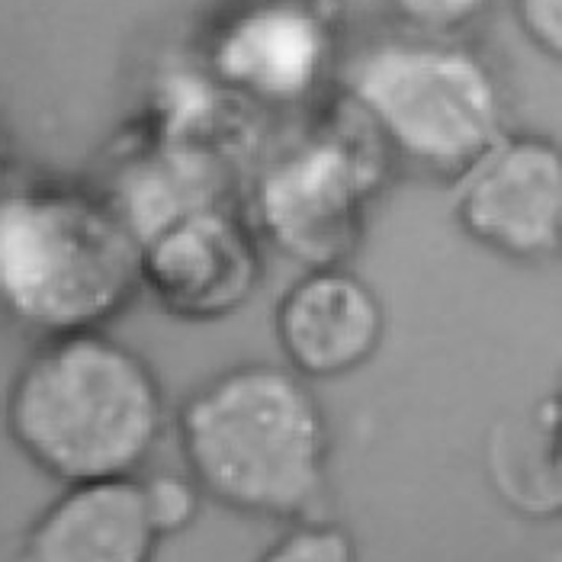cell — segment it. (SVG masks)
<instances>
[{
  "label": "cell",
  "mask_w": 562,
  "mask_h": 562,
  "mask_svg": "<svg viewBox=\"0 0 562 562\" xmlns=\"http://www.w3.org/2000/svg\"><path fill=\"white\" fill-rule=\"evenodd\" d=\"M183 470L206 502L255 520L312 518L331 479L325 405L290 367L241 360L187 392L173 418Z\"/></svg>",
  "instance_id": "cell-1"
},
{
  "label": "cell",
  "mask_w": 562,
  "mask_h": 562,
  "mask_svg": "<svg viewBox=\"0 0 562 562\" xmlns=\"http://www.w3.org/2000/svg\"><path fill=\"white\" fill-rule=\"evenodd\" d=\"M168 428L151 360L110 328L33 341L3 392V431L58 485L138 476Z\"/></svg>",
  "instance_id": "cell-2"
},
{
  "label": "cell",
  "mask_w": 562,
  "mask_h": 562,
  "mask_svg": "<svg viewBox=\"0 0 562 562\" xmlns=\"http://www.w3.org/2000/svg\"><path fill=\"white\" fill-rule=\"evenodd\" d=\"M138 290V238L103 187L30 177L0 187V318L33 341L110 328Z\"/></svg>",
  "instance_id": "cell-3"
},
{
  "label": "cell",
  "mask_w": 562,
  "mask_h": 562,
  "mask_svg": "<svg viewBox=\"0 0 562 562\" xmlns=\"http://www.w3.org/2000/svg\"><path fill=\"white\" fill-rule=\"evenodd\" d=\"M347 100L392 168L437 183L457 180L508 132L488 65L443 36L370 45L347 71Z\"/></svg>",
  "instance_id": "cell-4"
},
{
  "label": "cell",
  "mask_w": 562,
  "mask_h": 562,
  "mask_svg": "<svg viewBox=\"0 0 562 562\" xmlns=\"http://www.w3.org/2000/svg\"><path fill=\"white\" fill-rule=\"evenodd\" d=\"M390 171V158L357 120L322 126L260 165L241 210L263 248L300 267L350 263Z\"/></svg>",
  "instance_id": "cell-5"
},
{
  "label": "cell",
  "mask_w": 562,
  "mask_h": 562,
  "mask_svg": "<svg viewBox=\"0 0 562 562\" xmlns=\"http://www.w3.org/2000/svg\"><path fill=\"white\" fill-rule=\"evenodd\" d=\"M263 251L238 200L193 203L138 235V290L173 322L218 325L258 296Z\"/></svg>",
  "instance_id": "cell-6"
},
{
  "label": "cell",
  "mask_w": 562,
  "mask_h": 562,
  "mask_svg": "<svg viewBox=\"0 0 562 562\" xmlns=\"http://www.w3.org/2000/svg\"><path fill=\"white\" fill-rule=\"evenodd\" d=\"M450 187V218L476 248L512 263L562 251V148L540 132H505Z\"/></svg>",
  "instance_id": "cell-7"
},
{
  "label": "cell",
  "mask_w": 562,
  "mask_h": 562,
  "mask_svg": "<svg viewBox=\"0 0 562 562\" xmlns=\"http://www.w3.org/2000/svg\"><path fill=\"white\" fill-rule=\"evenodd\" d=\"M386 335L390 312L380 290L350 263L303 267L273 305L283 367L312 386L360 373Z\"/></svg>",
  "instance_id": "cell-8"
},
{
  "label": "cell",
  "mask_w": 562,
  "mask_h": 562,
  "mask_svg": "<svg viewBox=\"0 0 562 562\" xmlns=\"http://www.w3.org/2000/svg\"><path fill=\"white\" fill-rule=\"evenodd\" d=\"M161 543L138 476L90 479L61 485L30 520L16 562H155Z\"/></svg>",
  "instance_id": "cell-9"
},
{
  "label": "cell",
  "mask_w": 562,
  "mask_h": 562,
  "mask_svg": "<svg viewBox=\"0 0 562 562\" xmlns=\"http://www.w3.org/2000/svg\"><path fill=\"white\" fill-rule=\"evenodd\" d=\"M325 58L322 23L300 3H263L218 45L222 75L258 100L290 103L315 85Z\"/></svg>",
  "instance_id": "cell-10"
},
{
  "label": "cell",
  "mask_w": 562,
  "mask_h": 562,
  "mask_svg": "<svg viewBox=\"0 0 562 562\" xmlns=\"http://www.w3.org/2000/svg\"><path fill=\"white\" fill-rule=\"evenodd\" d=\"M560 405L547 402L492 447V473L508 502L527 515L560 508V457H557Z\"/></svg>",
  "instance_id": "cell-11"
},
{
  "label": "cell",
  "mask_w": 562,
  "mask_h": 562,
  "mask_svg": "<svg viewBox=\"0 0 562 562\" xmlns=\"http://www.w3.org/2000/svg\"><path fill=\"white\" fill-rule=\"evenodd\" d=\"M255 562H360V550L341 520L312 515L283 524V533Z\"/></svg>",
  "instance_id": "cell-12"
},
{
  "label": "cell",
  "mask_w": 562,
  "mask_h": 562,
  "mask_svg": "<svg viewBox=\"0 0 562 562\" xmlns=\"http://www.w3.org/2000/svg\"><path fill=\"white\" fill-rule=\"evenodd\" d=\"M138 488H142V502H145V515L151 520V527L158 530L161 540H173L180 533H187L206 505V495L200 492V485L190 479V473H138Z\"/></svg>",
  "instance_id": "cell-13"
},
{
  "label": "cell",
  "mask_w": 562,
  "mask_h": 562,
  "mask_svg": "<svg viewBox=\"0 0 562 562\" xmlns=\"http://www.w3.org/2000/svg\"><path fill=\"white\" fill-rule=\"evenodd\" d=\"M395 3L408 23H415L425 33H437V36L473 20L485 7V0H395Z\"/></svg>",
  "instance_id": "cell-14"
},
{
  "label": "cell",
  "mask_w": 562,
  "mask_h": 562,
  "mask_svg": "<svg viewBox=\"0 0 562 562\" xmlns=\"http://www.w3.org/2000/svg\"><path fill=\"white\" fill-rule=\"evenodd\" d=\"M520 30L540 52L560 58L562 52V0H515Z\"/></svg>",
  "instance_id": "cell-15"
},
{
  "label": "cell",
  "mask_w": 562,
  "mask_h": 562,
  "mask_svg": "<svg viewBox=\"0 0 562 562\" xmlns=\"http://www.w3.org/2000/svg\"><path fill=\"white\" fill-rule=\"evenodd\" d=\"M10 132H7V123H3V116H0V187L10 180Z\"/></svg>",
  "instance_id": "cell-16"
}]
</instances>
